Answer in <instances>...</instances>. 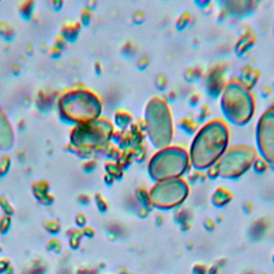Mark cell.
<instances>
[{
    "mask_svg": "<svg viewBox=\"0 0 274 274\" xmlns=\"http://www.w3.org/2000/svg\"><path fill=\"white\" fill-rule=\"evenodd\" d=\"M105 170H106V174L112 177L115 180L121 178L123 175V168L119 164H118L117 161H110V162H106Z\"/></svg>",
    "mask_w": 274,
    "mask_h": 274,
    "instance_id": "cell-19",
    "label": "cell"
},
{
    "mask_svg": "<svg viewBox=\"0 0 274 274\" xmlns=\"http://www.w3.org/2000/svg\"><path fill=\"white\" fill-rule=\"evenodd\" d=\"M257 158L256 150L250 145H235L226 149V151L217 161L219 177L228 179H237L245 174L253 166Z\"/></svg>",
    "mask_w": 274,
    "mask_h": 274,
    "instance_id": "cell-7",
    "label": "cell"
},
{
    "mask_svg": "<svg viewBox=\"0 0 274 274\" xmlns=\"http://www.w3.org/2000/svg\"><path fill=\"white\" fill-rule=\"evenodd\" d=\"M228 70V66L225 62H218L208 70L205 74L206 77V90L209 95L213 98L218 96L223 92L225 86L227 84L225 73Z\"/></svg>",
    "mask_w": 274,
    "mask_h": 274,
    "instance_id": "cell-10",
    "label": "cell"
},
{
    "mask_svg": "<svg viewBox=\"0 0 274 274\" xmlns=\"http://www.w3.org/2000/svg\"><path fill=\"white\" fill-rule=\"evenodd\" d=\"M260 76V71L255 68H253L250 64H246V66L241 68L240 71V79L242 80L243 84L252 89L256 85V83L258 82Z\"/></svg>",
    "mask_w": 274,
    "mask_h": 274,
    "instance_id": "cell-14",
    "label": "cell"
},
{
    "mask_svg": "<svg viewBox=\"0 0 274 274\" xmlns=\"http://www.w3.org/2000/svg\"><path fill=\"white\" fill-rule=\"evenodd\" d=\"M132 148L134 153V160L137 161V162H143L148 154L146 146L142 143L138 145H134V146H132Z\"/></svg>",
    "mask_w": 274,
    "mask_h": 274,
    "instance_id": "cell-22",
    "label": "cell"
},
{
    "mask_svg": "<svg viewBox=\"0 0 274 274\" xmlns=\"http://www.w3.org/2000/svg\"><path fill=\"white\" fill-rule=\"evenodd\" d=\"M256 35L254 29L250 25H243L242 32L237 41V44L235 46V51L238 55H242L245 52H248L250 48L255 44Z\"/></svg>",
    "mask_w": 274,
    "mask_h": 274,
    "instance_id": "cell-12",
    "label": "cell"
},
{
    "mask_svg": "<svg viewBox=\"0 0 274 274\" xmlns=\"http://www.w3.org/2000/svg\"><path fill=\"white\" fill-rule=\"evenodd\" d=\"M211 115V110L207 104H201L200 106V114H198V121H203L208 119V117Z\"/></svg>",
    "mask_w": 274,
    "mask_h": 274,
    "instance_id": "cell-29",
    "label": "cell"
},
{
    "mask_svg": "<svg viewBox=\"0 0 274 274\" xmlns=\"http://www.w3.org/2000/svg\"><path fill=\"white\" fill-rule=\"evenodd\" d=\"M207 178V175L206 173H203L202 170H198V169H194L193 171L189 174L187 176V180L193 181V182H196L198 180H205Z\"/></svg>",
    "mask_w": 274,
    "mask_h": 274,
    "instance_id": "cell-27",
    "label": "cell"
},
{
    "mask_svg": "<svg viewBox=\"0 0 274 274\" xmlns=\"http://www.w3.org/2000/svg\"><path fill=\"white\" fill-rule=\"evenodd\" d=\"M91 16H92V12L89 8H85L82 12V21L85 25H88L89 21L91 20Z\"/></svg>",
    "mask_w": 274,
    "mask_h": 274,
    "instance_id": "cell-33",
    "label": "cell"
},
{
    "mask_svg": "<svg viewBox=\"0 0 274 274\" xmlns=\"http://www.w3.org/2000/svg\"><path fill=\"white\" fill-rule=\"evenodd\" d=\"M95 71H96V73H101L102 67H101V63L100 62H96L95 63Z\"/></svg>",
    "mask_w": 274,
    "mask_h": 274,
    "instance_id": "cell-39",
    "label": "cell"
},
{
    "mask_svg": "<svg viewBox=\"0 0 274 274\" xmlns=\"http://www.w3.org/2000/svg\"><path fill=\"white\" fill-rule=\"evenodd\" d=\"M14 134L11 123L0 107V149L8 150L13 146Z\"/></svg>",
    "mask_w": 274,
    "mask_h": 274,
    "instance_id": "cell-11",
    "label": "cell"
},
{
    "mask_svg": "<svg viewBox=\"0 0 274 274\" xmlns=\"http://www.w3.org/2000/svg\"><path fill=\"white\" fill-rule=\"evenodd\" d=\"M168 85V78L167 75L165 73H159L157 75V78H155V86L159 90H165L167 88Z\"/></svg>",
    "mask_w": 274,
    "mask_h": 274,
    "instance_id": "cell-26",
    "label": "cell"
},
{
    "mask_svg": "<svg viewBox=\"0 0 274 274\" xmlns=\"http://www.w3.org/2000/svg\"><path fill=\"white\" fill-rule=\"evenodd\" d=\"M192 18H193V16L189 11H184V12H182L179 15V18H177V23H176L177 28H178L179 30L184 29L187 25L191 24Z\"/></svg>",
    "mask_w": 274,
    "mask_h": 274,
    "instance_id": "cell-23",
    "label": "cell"
},
{
    "mask_svg": "<svg viewBox=\"0 0 274 274\" xmlns=\"http://www.w3.org/2000/svg\"><path fill=\"white\" fill-rule=\"evenodd\" d=\"M58 110L64 121L75 125L100 118L102 102L95 92L86 88L70 89L58 101Z\"/></svg>",
    "mask_w": 274,
    "mask_h": 274,
    "instance_id": "cell-2",
    "label": "cell"
},
{
    "mask_svg": "<svg viewBox=\"0 0 274 274\" xmlns=\"http://www.w3.org/2000/svg\"><path fill=\"white\" fill-rule=\"evenodd\" d=\"M203 75H205V73H203V69L198 66L186 68L185 72H184V77L186 80H189V82L200 79L203 76Z\"/></svg>",
    "mask_w": 274,
    "mask_h": 274,
    "instance_id": "cell-21",
    "label": "cell"
},
{
    "mask_svg": "<svg viewBox=\"0 0 274 274\" xmlns=\"http://www.w3.org/2000/svg\"><path fill=\"white\" fill-rule=\"evenodd\" d=\"M271 92H272L271 86H265V87L262 88V90H261V93H262V95L265 96V98H268V96L271 94Z\"/></svg>",
    "mask_w": 274,
    "mask_h": 274,
    "instance_id": "cell-36",
    "label": "cell"
},
{
    "mask_svg": "<svg viewBox=\"0 0 274 274\" xmlns=\"http://www.w3.org/2000/svg\"><path fill=\"white\" fill-rule=\"evenodd\" d=\"M149 64H150V58H149V56L144 55V56L138 58V60H137V67H138V69L145 70L149 66Z\"/></svg>",
    "mask_w": 274,
    "mask_h": 274,
    "instance_id": "cell-32",
    "label": "cell"
},
{
    "mask_svg": "<svg viewBox=\"0 0 274 274\" xmlns=\"http://www.w3.org/2000/svg\"><path fill=\"white\" fill-rule=\"evenodd\" d=\"M114 119L116 126L119 128V130H127L133 123L134 117L131 112L127 110H118L115 112Z\"/></svg>",
    "mask_w": 274,
    "mask_h": 274,
    "instance_id": "cell-15",
    "label": "cell"
},
{
    "mask_svg": "<svg viewBox=\"0 0 274 274\" xmlns=\"http://www.w3.org/2000/svg\"><path fill=\"white\" fill-rule=\"evenodd\" d=\"M201 93H197V92L192 93L189 99L190 104L193 106H196V105H198V103H201Z\"/></svg>",
    "mask_w": 274,
    "mask_h": 274,
    "instance_id": "cell-34",
    "label": "cell"
},
{
    "mask_svg": "<svg viewBox=\"0 0 274 274\" xmlns=\"http://www.w3.org/2000/svg\"><path fill=\"white\" fill-rule=\"evenodd\" d=\"M10 165H11L10 157H8V155H4V157L0 160V176H4L8 173Z\"/></svg>",
    "mask_w": 274,
    "mask_h": 274,
    "instance_id": "cell-30",
    "label": "cell"
},
{
    "mask_svg": "<svg viewBox=\"0 0 274 274\" xmlns=\"http://www.w3.org/2000/svg\"><path fill=\"white\" fill-rule=\"evenodd\" d=\"M270 109H272V110H274V102H273V104L270 106Z\"/></svg>",
    "mask_w": 274,
    "mask_h": 274,
    "instance_id": "cell-40",
    "label": "cell"
},
{
    "mask_svg": "<svg viewBox=\"0 0 274 274\" xmlns=\"http://www.w3.org/2000/svg\"><path fill=\"white\" fill-rule=\"evenodd\" d=\"M133 20H134V23H136V24H142L143 21L146 19V12H145L144 10L142 9H138L136 10L135 12L133 13Z\"/></svg>",
    "mask_w": 274,
    "mask_h": 274,
    "instance_id": "cell-31",
    "label": "cell"
},
{
    "mask_svg": "<svg viewBox=\"0 0 274 274\" xmlns=\"http://www.w3.org/2000/svg\"><path fill=\"white\" fill-rule=\"evenodd\" d=\"M190 168V157L185 149L167 146L154 153L148 165L149 175L154 181L176 179Z\"/></svg>",
    "mask_w": 274,
    "mask_h": 274,
    "instance_id": "cell-5",
    "label": "cell"
},
{
    "mask_svg": "<svg viewBox=\"0 0 274 274\" xmlns=\"http://www.w3.org/2000/svg\"><path fill=\"white\" fill-rule=\"evenodd\" d=\"M122 53L128 57H134L137 53V46L133 41H128L122 46Z\"/></svg>",
    "mask_w": 274,
    "mask_h": 274,
    "instance_id": "cell-25",
    "label": "cell"
},
{
    "mask_svg": "<svg viewBox=\"0 0 274 274\" xmlns=\"http://www.w3.org/2000/svg\"><path fill=\"white\" fill-rule=\"evenodd\" d=\"M96 167V162L93 160H90V161H87L84 165H83V168L87 171V173H89V171L91 170H93L94 168Z\"/></svg>",
    "mask_w": 274,
    "mask_h": 274,
    "instance_id": "cell-35",
    "label": "cell"
},
{
    "mask_svg": "<svg viewBox=\"0 0 274 274\" xmlns=\"http://www.w3.org/2000/svg\"><path fill=\"white\" fill-rule=\"evenodd\" d=\"M178 126L182 131H184L186 134H190V135L198 130V121L190 117L181 118L178 121Z\"/></svg>",
    "mask_w": 274,
    "mask_h": 274,
    "instance_id": "cell-18",
    "label": "cell"
},
{
    "mask_svg": "<svg viewBox=\"0 0 274 274\" xmlns=\"http://www.w3.org/2000/svg\"><path fill=\"white\" fill-rule=\"evenodd\" d=\"M32 187H34L32 190H34V193L37 195V198L51 197V195L48 194V187H50V185H48L46 181H44V180L37 181V182H36V183H34Z\"/></svg>",
    "mask_w": 274,
    "mask_h": 274,
    "instance_id": "cell-20",
    "label": "cell"
},
{
    "mask_svg": "<svg viewBox=\"0 0 274 274\" xmlns=\"http://www.w3.org/2000/svg\"><path fill=\"white\" fill-rule=\"evenodd\" d=\"M232 198H233L232 192H230L227 187L219 186L213 193L212 201L214 203H216L217 207H223L225 203L229 202Z\"/></svg>",
    "mask_w": 274,
    "mask_h": 274,
    "instance_id": "cell-16",
    "label": "cell"
},
{
    "mask_svg": "<svg viewBox=\"0 0 274 274\" xmlns=\"http://www.w3.org/2000/svg\"><path fill=\"white\" fill-rule=\"evenodd\" d=\"M104 179H105L106 183H112V182H114V180H115L114 178H112V177H110V175H107V174H105Z\"/></svg>",
    "mask_w": 274,
    "mask_h": 274,
    "instance_id": "cell-38",
    "label": "cell"
},
{
    "mask_svg": "<svg viewBox=\"0 0 274 274\" xmlns=\"http://www.w3.org/2000/svg\"><path fill=\"white\" fill-rule=\"evenodd\" d=\"M114 133V126L106 118L75 125L71 132V145L82 158H89L95 149H103Z\"/></svg>",
    "mask_w": 274,
    "mask_h": 274,
    "instance_id": "cell-4",
    "label": "cell"
},
{
    "mask_svg": "<svg viewBox=\"0 0 274 274\" xmlns=\"http://www.w3.org/2000/svg\"><path fill=\"white\" fill-rule=\"evenodd\" d=\"M221 109L230 122L246 125L255 111L254 93L240 78L230 79L222 92Z\"/></svg>",
    "mask_w": 274,
    "mask_h": 274,
    "instance_id": "cell-3",
    "label": "cell"
},
{
    "mask_svg": "<svg viewBox=\"0 0 274 274\" xmlns=\"http://www.w3.org/2000/svg\"><path fill=\"white\" fill-rule=\"evenodd\" d=\"M167 98L170 100V101H173V100H175L176 98H177V93H176V91H174V90H171V91H169L168 92V94H167Z\"/></svg>",
    "mask_w": 274,
    "mask_h": 274,
    "instance_id": "cell-37",
    "label": "cell"
},
{
    "mask_svg": "<svg viewBox=\"0 0 274 274\" xmlns=\"http://www.w3.org/2000/svg\"><path fill=\"white\" fill-rule=\"evenodd\" d=\"M223 8L228 11L229 15L243 16L253 12L257 7V2L255 1H225L222 2Z\"/></svg>",
    "mask_w": 274,
    "mask_h": 274,
    "instance_id": "cell-13",
    "label": "cell"
},
{
    "mask_svg": "<svg viewBox=\"0 0 274 274\" xmlns=\"http://www.w3.org/2000/svg\"><path fill=\"white\" fill-rule=\"evenodd\" d=\"M270 168L269 163L261 157H257L253 163V169L256 174H264Z\"/></svg>",
    "mask_w": 274,
    "mask_h": 274,
    "instance_id": "cell-24",
    "label": "cell"
},
{
    "mask_svg": "<svg viewBox=\"0 0 274 274\" xmlns=\"http://www.w3.org/2000/svg\"><path fill=\"white\" fill-rule=\"evenodd\" d=\"M256 141L261 158L274 168V110L270 107L260 116L257 123Z\"/></svg>",
    "mask_w": 274,
    "mask_h": 274,
    "instance_id": "cell-9",
    "label": "cell"
},
{
    "mask_svg": "<svg viewBox=\"0 0 274 274\" xmlns=\"http://www.w3.org/2000/svg\"><path fill=\"white\" fill-rule=\"evenodd\" d=\"M145 114L146 132L154 147L162 149L169 146L174 135V126L167 102L154 96L148 102Z\"/></svg>",
    "mask_w": 274,
    "mask_h": 274,
    "instance_id": "cell-6",
    "label": "cell"
},
{
    "mask_svg": "<svg viewBox=\"0 0 274 274\" xmlns=\"http://www.w3.org/2000/svg\"><path fill=\"white\" fill-rule=\"evenodd\" d=\"M229 141V128L222 119H213L205 123L193 139L190 162L195 169L210 167L226 151Z\"/></svg>",
    "mask_w": 274,
    "mask_h": 274,
    "instance_id": "cell-1",
    "label": "cell"
},
{
    "mask_svg": "<svg viewBox=\"0 0 274 274\" xmlns=\"http://www.w3.org/2000/svg\"><path fill=\"white\" fill-rule=\"evenodd\" d=\"M189 194V185L185 179L176 178L158 181L149 191L150 203L162 209L177 207Z\"/></svg>",
    "mask_w": 274,
    "mask_h": 274,
    "instance_id": "cell-8",
    "label": "cell"
},
{
    "mask_svg": "<svg viewBox=\"0 0 274 274\" xmlns=\"http://www.w3.org/2000/svg\"><path fill=\"white\" fill-rule=\"evenodd\" d=\"M80 30V24L74 21V23H69L62 27V37L69 41H74L78 37Z\"/></svg>",
    "mask_w": 274,
    "mask_h": 274,
    "instance_id": "cell-17",
    "label": "cell"
},
{
    "mask_svg": "<svg viewBox=\"0 0 274 274\" xmlns=\"http://www.w3.org/2000/svg\"><path fill=\"white\" fill-rule=\"evenodd\" d=\"M32 8H34V2L29 1V2H24L23 4L20 5L19 11L21 15L24 16V18H29L30 15L32 13Z\"/></svg>",
    "mask_w": 274,
    "mask_h": 274,
    "instance_id": "cell-28",
    "label": "cell"
}]
</instances>
